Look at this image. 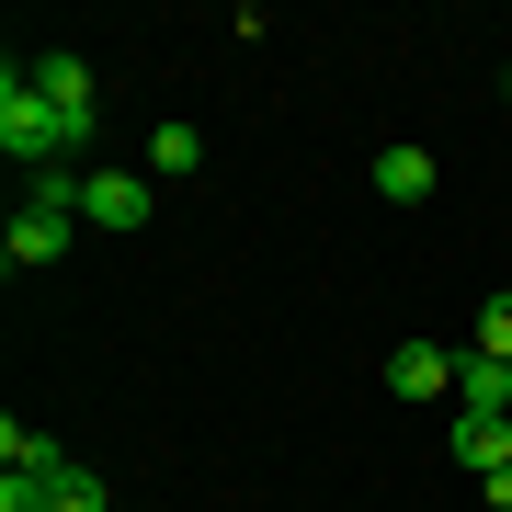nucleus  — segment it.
<instances>
[{
	"instance_id": "11",
	"label": "nucleus",
	"mask_w": 512,
	"mask_h": 512,
	"mask_svg": "<svg viewBox=\"0 0 512 512\" xmlns=\"http://www.w3.org/2000/svg\"><path fill=\"white\" fill-rule=\"evenodd\" d=\"M46 512H103V478L92 467H57L46 478Z\"/></svg>"
},
{
	"instance_id": "3",
	"label": "nucleus",
	"mask_w": 512,
	"mask_h": 512,
	"mask_svg": "<svg viewBox=\"0 0 512 512\" xmlns=\"http://www.w3.org/2000/svg\"><path fill=\"white\" fill-rule=\"evenodd\" d=\"M35 80H46V103H57V126H69V148H80V137H103V92H92V69H80L69 46H46V57H35Z\"/></svg>"
},
{
	"instance_id": "1",
	"label": "nucleus",
	"mask_w": 512,
	"mask_h": 512,
	"mask_svg": "<svg viewBox=\"0 0 512 512\" xmlns=\"http://www.w3.org/2000/svg\"><path fill=\"white\" fill-rule=\"evenodd\" d=\"M0 148H12L23 171H46L57 148H69V126H57V103L35 80V57H0Z\"/></svg>"
},
{
	"instance_id": "7",
	"label": "nucleus",
	"mask_w": 512,
	"mask_h": 512,
	"mask_svg": "<svg viewBox=\"0 0 512 512\" xmlns=\"http://www.w3.org/2000/svg\"><path fill=\"white\" fill-rule=\"evenodd\" d=\"M456 467H467V478H512V421L456 410Z\"/></svg>"
},
{
	"instance_id": "6",
	"label": "nucleus",
	"mask_w": 512,
	"mask_h": 512,
	"mask_svg": "<svg viewBox=\"0 0 512 512\" xmlns=\"http://www.w3.org/2000/svg\"><path fill=\"white\" fill-rule=\"evenodd\" d=\"M387 387H399V399H444V387H456V353L444 342H399L387 353Z\"/></svg>"
},
{
	"instance_id": "4",
	"label": "nucleus",
	"mask_w": 512,
	"mask_h": 512,
	"mask_svg": "<svg viewBox=\"0 0 512 512\" xmlns=\"http://www.w3.org/2000/svg\"><path fill=\"white\" fill-rule=\"evenodd\" d=\"M160 217V205H148V171H92V183H80V228H148Z\"/></svg>"
},
{
	"instance_id": "12",
	"label": "nucleus",
	"mask_w": 512,
	"mask_h": 512,
	"mask_svg": "<svg viewBox=\"0 0 512 512\" xmlns=\"http://www.w3.org/2000/svg\"><path fill=\"white\" fill-rule=\"evenodd\" d=\"M478 353H501V365H512V296H490V308H478Z\"/></svg>"
},
{
	"instance_id": "8",
	"label": "nucleus",
	"mask_w": 512,
	"mask_h": 512,
	"mask_svg": "<svg viewBox=\"0 0 512 512\" xmlns=\"http://www.w3.org/2000/svg\"><path fill=\"white\" fill-rule=\"evenodd\" d=\"M433 183H444V171H433V148H410V137H399V148H376V194H387V205H421Z\"/></svg>"
},
{
	"instance_id": "5",
	"label": "nucleus",
	"mask_w": 512,
	"mask_h": 512,
	"mask_svg": "<svg viewBox=\"0 0 512 512\" xmlns=\"http://www.w3.org/2000/svg\"><path fill=\"white\" fill-rule=\"evenodd\" d=\"M456 399H467L478 421H512V365H501V353H478V342H467V353H456Z\"/></svg>"
},
{
	"instance_id": "9",
	"label": "nucleus",
	"mask_w": 512,
	"mask_h": 512,
	"mask_svg": "<svg viewBox=\"0 0 512 512\" xmlns=\"http://www.w3.org/2000/svg\"><path fill=\"white\" fill-rule=\"evenodd\" d=\"M69 456H57L46 433H23V421H0V478H57Z\"/></svg>"
},
{
	"instance_id": "2",
	"label": "nucleus",
	"mask_w": 512,
	"mask_h": 512,
	"mask_svg": "<svg viewBox=\"0 0 512 512\" xmlns=\"http://www.w3.org/2000/svg\"><path fill=\"white\" fill-rule=\"evenodd\" d=\"M69 239H80V183H57V171H46V183L23 194V217H12V239H0V251H12V274H46Z\"/></svg>"
},
{
	"instance_id": "10",
	"label": "nucleus",
	"mask_w": 512,
	"mask_h": 512,
	"mask_svg": "<svg viewBox=\"0 0 512 512\" xmlns=\"http://www.w3.org/2000/svg\"><path fill=\"white\" fill-rule=\"evenodd\" d=\"M194 160H205L194 126H148V171H194Z\"/></svg>"
}]
</instances>
